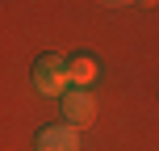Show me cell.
Wrapping results in <instances>:
<instances>
[{
  "label": "cell",
  "mask_w": 159,
  "mask_h": 151,
  "mask_svg": "<svg viewBox=\"0 0 159 151\" xmlns=\"http://www.w3.org/2000/svg\"><path fill=\"white\" fill-rule=\"evenodd\" d=\"M63 118H67V126H92L96 101H92L88 88H67L63 92Z\"/></svg>",
  "instance_id": "obj_2"
},
{
  "label": "cell",
  "mask_w": 159,
  "mask_h": 151,
  "mask_svg": "<svg viewBox=\"0 0 159 151\" xmlns=\"http://www.w3.org/2000/svg\"><path fill=\"white\" fill-rule=\"evenodd\" d=\"M96 76V63L88 55H75V63L67 67V80H75V88H88V80Z\"/></svg>",
  "instance_id": "obj_4"
},
{
  "label": "cell",
  "mask_w": 159,
  "mask_h": 151,
  "mask_svg": "<svg viewBox=\"0 0 159 151\" xmlns=\"http://www.w3.org/2000/svg\"><path fill=\"white\" fill-rule=\"evenodd\" d=\"M34 88H38L42 97H59V92H67V67H63V59L42 55L38 67H34Z\"/></svg>",
  "instance_id": "obj_1"
},
{
  "label": "cell",
  "mask_w": 159,
  "mask_h": 151,
  "mask_svg": "<svg viewBox=\"0 0 159 151\" xmlns=\"http://www.w3.org/2000/svg\"><path fill=\"white\" fill-rule=\"evenodd\" d=\"M101 4H113V8H117V4H130V0H101Z\"/></svg>",
  "instance_id": "obj_5"
},
{
  "label": "cell",
  "mask_w": 159,
  "mask_h": 151,
  "mask_svg": "<svg viewBox=\"0 0 159 151\" xmlns=\"http://www.w3.org/2000/svg\"><path fill=\"white\" fill-rule=\"evenodd\" d=\"M38 151H80V130L59 122V126H42L38 130Z\"/></svg>",
  "instance_id": "obj_3"
}]
</instances>
